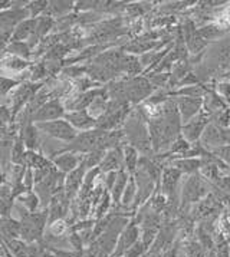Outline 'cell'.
<instances>
[{
  "mask_svg": "<svg viewBox=\"0 0 230 257\" xmlns=\"http://www.w3.org/2000/svg\"><path fill=\"white\" fill-rule=\"evenodd\" d=\"M209 181L199 173L191 174L181 187V201L183 204H190L201 201V198L209 196Z\"/></svg>",
  "mask_w": 230,
  "mask_h": 257,
  "instance_id": "cell-1",
  "label": "cell"
},
{
  "mask_svg": "<svg viewBox=\"0 0 230 257\" xmlns=\"http://www.w3.org/2000/svg\"><path fill=\"white\" fill-rule=\"evenodd\" d=\"M209 68L211 73L223 71L230 65V38L221 39L211 46L209 52H206V61L203 62Z\"/></svg>",
  "mask_w": 230,
  "mask_h": 257,
  "instance_id": "cell-2",
  "label": "cell"
},
{
  "mask_svg": "<svg viewBox=\"0 0 230 257\" xmlns=\"http://www.w3.org/2000/svg\"><path fill=\"white\" fill-rule=\"evenodd\" d=\"M39 131H42L46 135H49L53 140H59L66 144L72 143L73 140L78 137V130L73 128L71 123L66 119H56V121H49V122L35 123Z\"/></svg>",
  "mask_w": 230,
  "mask_h": 257,
  "instance_id": "cell-3",
  "label": "cell"
},
{
  "mask_svg": "<svg viewBox=\"0 0 230 257\" xmlns=\"http://www.w3.org/2000/svg\"><path fill=\"white\" fill-rule=\"evenodd\" d=\"M127 85V96L128 101L133 103H138L144 101L146 98L151 96L154 92V85L150 82V79L146 76H136V78H128L126 81Z\"/></svg>",
  "mask_w": 230,
  "mask_h": 257,
  "instance_id": "cell-4",
  "label": "cell"
},
{
  "mask_svg": "<svg viewBox=\"0 0 230 257\" xmlns=\"http://www.w3.org/2000/svg\"><path fill=\"white\" fill-rule=\"evenodd\" d=\"M181 174L183 173L174 165L164 168L161 174V180H160L161 193L167 197L168 201H171L173 204H176L178 201V184H180Z\"/></svg>",
  "mask_w": 230,
  "mask_h": 257,
  "instance_id": "cell-5",
  "label": "cell"
},
{
  "mask_svg": "<svg viewBox=\"0 0 230 257\" xmlns=\"http://www.w3.org/2000/svg\"><path fill=\"white\" fill-rule=\"evenodd\" d=\"M201 143L203 147H207L211 150H216L220 147L230 144V128H221L217 123L210 122L204 133L201 135Z\"/></svg>",
  "mask_w": 230,
  "mask_h": 257,
  "instance_id": "cell-6",
  "label": "cell"
},
{
  "mask_svg": "<svg viewBox=\"0 0 230 257\" xmlns=\"http://www.w3.org/2000/svg\"><path fill=\"white\" fill-rule=\"evenodd\" d=\"M211 122V118L206 112H200L196 118H193L191 121L183 125L181 134L187 140L188 143H196L197 140L201 138V135L204 133V130L207 128V125Z\"/></svg>",
  "mask_w": 230,
  "mask_h": 257,
  "instance_id": "cell-7",
  "label": "cell"
},
{
  "mask_svg": "<svg viewBox=\"0 0 230 257\" xmlns=\"http://www.w3.org/2000/svg\"><path fill=\"white\" fill-rule=\"evenodd\" d=\"M65 108L58 99H51L48 102L42 105L35 115L32 116V121L35 123L49 122V121H56V119H62L65 118Z\"/></svg>",
  "mask_w": 230,
  "mask_h": 257,
  "instance_id": "cell-8",
  "label": "cell"
},
{
  "mask_svg": "<svg viewBox=\"0 0 230 257\" xmlns=\"http://www.w3.org/2000/svg\"><path fill=\"white\" fill-rule=\"evenodd\" d=\"M86 171H88V168L85 167L84 163H81V165L76 170H73L72 173H69V174L66 175L65 194H66L69 201H73L78 197V194H79V191L82 188V184H84Z\"/></svg>",
  "mask_w": 230,
  "mask_h": 257,
  "instance_id": "cell-9",
  "label": "cell"
},
{
  "mask_svg": "<svg viewBox=\"0 0 230 257\" xmlns=\"http://www.w3.org/2000/svg\"><path fill=\"white\" fill-rule=\"evenodd\" d=\"M134 178H136L137 188H138L136 203H134V207H137L140 206V204H143L144 201H147L150 198V196L153 194V191H154L157 183L150 175L147 174V173H144L143 170H140V168L136 171Z\"/></svg>",
  "mask_w": 230,
  "mask_h": 257,
  "instance_id": "cell-10",
  "label": "cell"
},
{
  "mask_svg": "<svg viewBox=\"0 0 230 257\" xmlns=\"http://www.w3.org/2000/svg\"><path fill=\"white\" fill-rule=\"evenodd\" d=\"M204 99L203 98H188V96H181L177 99L178 111L181 115L183 123H187L193 118H196L200 113V109L203 106Z\"/></svg>",
  "mask_w": 230,
  "mask_h": 257,
  "instance_id": "cell-11",
  "label": "cell"
},
{
  "mask_svg": "<svg viewBox=\"0 0 230 257\" xmlns=\"http://www.w3.org/2000/svg\"><path fill=\"white\" fill-rule=\"evenodd\" d=\"M124 164V147H118L114 150L106 151L105 158L102 160V163L99 165V170L102 174L111 173V171H121L126 167H123Z\"/></svg>",
  "mask_w": 230,
  "mask_h": 257,
  "instance_id": "cell-12",
  "label": "cell"
},
{
  "mask_svg": "<svg viewBox=\"0 0 230 257\" xmlns=\"http://www.w3.org/2000/svg\"><path fill=\"white\" fill-rule=\"evenodd\" d=\"M65 119L76 130L91 131L92 128H96V119L88 112V109L86 111H75V112L66 113Z\"/></svg>",
  "mask_w": 230,
  "mask_h": 257,
  "instance_id": "cell-13",
  "label": "cell"
},
{
  "mask_svg": "<svg viewBox=\"0 0 230 257\" xmlns=\"http://www.w3.org/2000/svg\"><path fill=\"white\" fill-rule=\"evenodd\" d=\"M52 163L61 173L69 174L79 167V163H82V158H79L75 153H62L55 157Z\"/></svg>",
  "mask_w": 230,
  "mask_h": 257,
  "instance_id": "cell-14",
  "label": "cell"
},
{
  "mask_svg": "<svg viewBox=\"0 0 230 257\" xmlns=\"http://www.w3.org/2000/svg\"><path fill=\"white\" fill-rule=\"evenodd\" d=\"M36 25H38V19H26V21L22 22L21 25H18V28L13 32L11 43L12 42L29 41L32 35L36 31Z\"/></svg>",
  "mask_w": 230,
  "mask_h": 257,
  "instance_id": "cell-15",
  "label": "cell"
},
{
  "mask_svg": "<svg viewBox=\"0 0 230 257\" xmlns=\"http://www.w3.org/2000/svg\"><path fill=\"white\" fill-rule=\"evenodd\" d=\"M38 131H39V130H38V126H36V125H33L32 122L21 128V135H19V137L23 140V143H25L26 148H28L29 151H35V150H38V148H39L41 140H39V134H38Z\"/></svg>",
  "mask_w": 230,
  "mask_h": 257,
  "instance_id": "cell-16",
  "label": "cell"
},
{
  "mask_svg": "<svg viewBox=\"0 0 230 257\" xmlns=\"http://www.w3.org/2000/svg\"><path fill=\"white\" fill-rule=\"evenodd\" d=\"M130 177H131V174L128 171H126V168L118 171V177H117L114 188L111 190V197H112V201H114L115 204H120L123 201V196H124L127 184L130 181Z\"/></svg>",
  "mask_w": 230,
  "mask_h": 257,
  "instance_id": "cell-17",
  "label": "cell"
},
{
  "mask_svg": "<svg viewBox=\"0 0 230 257\" xmlns=\"http://www.w3.org/2000/svg\"><path fill=\"white\" fill-rule=\"evenodd\" d=\"M201 160L197 158H180V160H173V165L178 168L181 173L186 174H196L201 168Z\"/></svg>",
  "mask_w": 230,
  "mask_h": 257,
  "instance_id": "cell-18",
  "label": "cell"
},
{
  "mask_svg": "<svg viewBox=\"0 0 230 257\" xmlns=\"http://www.w3.org/2000/svg\"><path fill=\"white\" fill-rule=\"evenodd\" d=\"M138 163H140L138 151L133 145H124V164L127 171L131 175L136 174V171L138 170Z\"/></svg>",
  "mask_w": 230,
  "mask_h": 257,
  "instance_id": "cell-19",
  "label": "cell"
},
{
  "mask_svg": "<svg viewBox=\"0 0 230 257\" xmlns=\"http://www.w3.org/2000/svg\"><path fill=\"white\" fill-rule=\"evenodd\" d=\"M72 8V2H51L48 6V11L45 13H48V16H51V18H56V16L63 18V15H66Z\"/></svg>",
  "mask_w": 230,
  "mask_h": 257,
  "instance_id": "cell-20",
  "label": "cell"
},
{
  "mask_svg": "<svg viewBox=\"0 0 230 257\" xmlns=\"http://www.w3.org/2000/svg\"><path fill=\"white\" fill-rule=\"evenodd\" d=\"M52 164V161H49L46 157H43L42 154H36L35 151H28V154H26V165L33 170H41V168L49 167Z\"/></svg>",
  "mask_w": 230,
  "mask_h": 257,
  "instance_id": "cell-21",
  "label": "cell"
},
{
  "mask_svg": "<svg viewBox=\"0 0 230 257\" xmlns=\"http://www.w3.org/2000/svg\"><path fill=\"white\" fill-rule=\"evenodd\" d=\"M31 46L28 45V42H12L8 48V51L12 56H18L22 59H28L32 56Z\"/></svg>",
  "mask_w": 230,
  "mask_h": 257,
  "instance_id": "cell-22",
  "label": "cell"
},
{
  "mask_svg": "<svg viewBox=\"0 0 230 257\" xmlns=\"http://www.w3.org/2000/svg\"><path fill=\"white\" fill-rule=\"evenodd\" d=\"M137 191H138V188H137V183H136V178H134V175H131L130 177V181H128V184H127L126 191H124V196H123V204L124 206H130V204H133V201L136 203V198H137Z\"/></svg>",
  "mask_w": 230,
  "mask_h": 257,
  "instance_id": "cell-23",
  "label": "cell"
},
{
  "mask_svg": "<svg viewBox=\"0 0 230 257\" xmlns=\"http://www.w3.org/2000/svg\"><path fill=\"white\" fill-rule=\"evenodd\" d=\"M19 201H21L22 204L25 207H28V210H31V211H35L38 206H39V197L36 193H33V191H28V193H25L23 196H21L18 198Z\"/></svg>",
  "mask_w": 230,
  "mask_h": 257,
  "instance_id": "cell-24",
  "label": "cell"
},
{
  "mask_svg": "<svg viewBox=\"0 0 230 257\" xmlns=\"http://www.w3.org/2000/svg\"><path fill=\"white\" fill-rule=\"evenodd\" d=\"M224 32L221 31L217 26H213V25H209V26H204L199 29V35L204 39V41H213V39H217L219 36H221Z\"/></svg>",
  "mask_w": 230,
  "mask_h": 257,
  "instance_id": "cell-25",
  "label": "cell"
},
{
  "mask_svg": "<svg viewBox=\"0 0 230 257\" xmlns=\"http://www.w3.org/2000/svg\"><path fill=\"white\" fill-rule=\"evenodd\" d=\"M3 63L11 71H22V69H26L29 66V62L26 59L18 58V56H11V59H5Z\"/></svg>",
  "mask_w": 230,
  "mask_h": 257,
  "instance_id": "cell-26",
  "label": "cell"
},
{
  "mask_svg": "<svg viewBox=\"0 0 230 257\" xmlns=\"http://www.w3.org/2000/svg\"><path fill=\"white\" fill-rule=\"evenodd\" d=\"M48 6H49V2H33V3H29L28 9H29L32 19H35L39 13L48 11Z\"/></svg>",
  "mask_w": 230,
  "mask_h": 257,
  "instance_id": "cell-27",
  "label": "cell"
},
{
  "mask_svg": "<svg viewBox=\"0 0 230 257\" xmlns=\"http://www.w3.org/2000/svg\"><path fill=\"white\" fill-rule=\"evenodd\" d=\"M211 153L216 157H219L221 161H224L226 164L230 165V144L216 148V150H211Z\"/></svg>",
  "mask_w": 230,
  "mask_h": 257,
  "instance_id": "cell-28",
  "label": "cell"
},
{
  "mask_svg": "<svg viewBox=\"0 0 230 257\" xmlns=\"http://www.w3.org/2000/svg\"><path fill=\"white\" fill-rule=\"evenodd\" d=\"M85 72H88L86 66H69V68H65L62 71L63 75L71 76V78H78V76H81Z\"/></svg>",
  "mask_w": 230,
  "mask_h": 257,
  "instance_id": "cell-29",
  "label": "cell"
},
{
  "mask_svg": "<svg viewBox=\"0 0 230 257\" xmlns=\"http://www.w3.org/2000/svg\"><path fill=\"white\" fill-rule=\"evenodd\" d=\"M18 81H15V79H8V78H5L3 76V79H2V95L3 96H6L8 92H12V89L15 88V86H18Z\"/></svg>",
  "mask_w": 230,
  "mask_h": 257,
  "instance_id": "cell-30",
  "label": "cell"
},
{
  "mask_svg": "<svg viewBox=\"0 0 230 257\" xmlns=\"http://www.w3.org/2000/svg\"><path fill=\"white\" fill-rule=\"evenodd\" d=\"M217 92L221 98H224L227 102L230 103V82L226 81V82H220L217 85Z\"/></svg>",
  "mask_w": 230,
  "mask_h": 257,
  "instance_id": "cell-31",
  "label": "cell"
},
{
  "mask_svg": "<svg viewBox=\"0 0 230 257\" xmlns=\"http://www.w3.org/2000/svg\"><path fill=\"white\" fill-rule=\"evenodd\" d=\"M65 230H66V224L63 223L62 220H58L53 224H51V233L53 236H61V234L65 233Z\"/></svg>",
  "mask_w": 230,
  "mask_h": 257,
  "instance_id": "cell-32",
  "label": "cell"
},
{
  "mask_svg": "<svg viewBox=\"0 0 230 257\" xmlns=\"http://www.w3.org/2000/svg\"><path fill=\"white\" fill-rule=\"evenodd\" d=\"M224 78H226V79H227V81H229V82H230V71L227 73H226V75H224Z\"/></svg>",
  "mask_w": 230,
  "mask_h": 257,
  "instance_id": "cell-33",
  "label": "cell"
}]
</instances>
